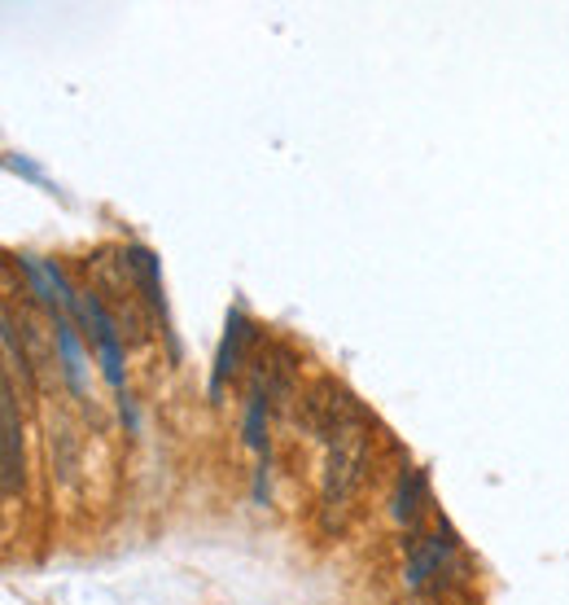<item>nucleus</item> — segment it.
Segmentation results:
<instances>
[{
    "mask_svg": "<svg viewBox=\"0 0 569 605\" xmlns=\"http://www.w3.org/2000/svg\"><path fill=\"white\" fill-rule=\"evenodd\" d=\"M298 417H303V426H307L316 439H325V444H334V439H341L346 430L363 426L359 399H355L341 382H334V377H316V382L307 386Z\"/></svg>",
    "mask_w": 569,
    "mask_h": 605,
    "instance_id": "f257e3e1",
    "label": "nucleus"
},
{
    "mask_svg": "<svg viewBox=\"0 0 569 605\" xmlns=\"http://www.w3.org/2000/svg\"><path fill=\"white\" fill-rule=\"evenodd\" d=\"M363 470H368V435L363 426H355L329 444V457H325V509L329 513H341L355 500Z\"/></svg>",
    "mask_w": 569,
    "mask_h": 605,
    "instance_id": "f03ea898",
    "label": "nucleus"
},
{
    "mask_svg": "<svg viewBox=\"0 0 569 605\" xmlns=\"http://www.w3.org/2000/svg\"><path fill=\"white\" fill-rule=\"evenodd\" d=\"M27 483V461H22V421H18V399H13V377H4V500H13Z\"/></svg>",
    "mask_w": 569,
    "mask_h": 605,
    "instance_id": "7ed1b4c3",
    "label": "nucleus"
},
{
    "mask_svg": "<svg viewBox=\"0 0 569 605\" xmlns=\"http://www.w3.org/2000/svg\"><path fill=\"white\" fill-rule=\"evenodd\" d=\"M49 466H53V483L71 487L80 474V435L66 417L49 421Z\"/></svg>",
    "mask_w": 569,
    "mask_h": 605,
    "instance_id": "20e7f679",
    "label": "nucleus"
},
{
    "mask_svg": "<svg viewBox=\"0 0 569 605\" xmlns=\"http://www.w3.org/2000/svg\"><path fill=\"white\" fill-rule=\"evenodd\" d=\"M49 361H53V352H49V334H44V325L27 312V316H22V364L31 368L35 382H44Z\"/></svg>",
    "mask_w": 569,
    "mask_h": 605,
    "instance_id": "39448f33",
    "label": "nucleus"
},
{
    "mask_svg": "<svg viewBox=\"0 0 569 605\" xmlns=\"http://www.w3.org/2000/svg\"><path fill=\"white\" fill-rule=\"evenodd\" d=\"M245 343H250V325H245L241 312H232V316H228V334H224V347H220V361H215V390H220V382H224L228 373L241 368Z\"/></svg>",
    "mask_w": 569,
    "mask_h": 605,
    "instance_id": "423d86ee",
    "label": "nucleus"
},
{
    "mask_svg": "<svg viewBox=\"0 0 569 605\" xmlns=\"http://www.w3.org/2000/svg\"><path fill=\"white\" fill-rule=\"evenodd\" d=\"M421 509H425V470H408L399 479V491H394V518L412 526Z\"/></svg>",
    "mask_w": 569,
    "mask_h": 605,
    "instance_id": "0eeeda50",
    "label": "nucleus"
}]
</instances>
